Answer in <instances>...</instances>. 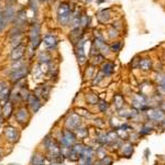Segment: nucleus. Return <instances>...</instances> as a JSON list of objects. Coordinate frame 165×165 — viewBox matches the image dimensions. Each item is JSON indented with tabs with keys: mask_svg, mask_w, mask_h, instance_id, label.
Here are the masks:
<instances>
[{
	"mask_svg": "<svg viewBox=\"0 0 165 165\" xmlns=\"http://www.w3.org/2000/svg\"><path fill=\"white\" fill-rule=\"evenodd\" d=\"M1 158H2V150L0 149V160H1Z\"/></svg>",
	"mask_w": 165,
	"mask_h": 165,
	"instance_id": "38",
	"label": "nucleus"
},
{
	"mask_svg": "<svg viewBox=\"0 0 165 165\" xmlns=\"http://www.w3.org/2000/svg\"><path fill=\"white\" fill-rule=\"evenodd\" d=\"M30 165H46V158L45 154L36 152L32 155L30 161Z\"/></svg>",
	"mask_w": 165,
	"mask_h": 165,
	"instance_id": "14",
	"label": "nucleus"
},
{
	"mask_svg": "<svg viewBox=\"0 0 165 165\" xmlns=\"http://www.w3.org/2000/svg\"><path fill=\"white\" fill-rule=\"evenodd\" d=\"M14 118L18 124L21 127H26L31 118V111L26 105L19 106L18 109L14 111Z\"/></svg>",
	"mask_w": 165,
	"mask_h": 165,
	"instance_id": "3",
	"label": "nucleus"
},
{
	"mask_svg": "<svg viewBox=\"0 0 165 165\" xmlns=\"http://www.w3.org/2000/svg\"><path fill=\"white\" fill-rule=\"evenodd\" d=\"M30 43L33 50L37 49L41 43V34H40V26L37 23H33L30 29Z\"/></svg>",
	"mask_w": 165,
	"mask_h": 165,
	"instance_id": "8",
	"label": "nucleus"
},
{
	"mask_svg": "<svg viewBox=\"0 0 165 165\" xmlns=\"http://www.w3.org/2000/svg\"><path fill=\"white\" fill-rule=\"evenodd\" d=\"M65 127L68 130L75 131L77 128L81 127V119L76 112L68 114V116L65 119Z\"/></svg>",
	"mask_w": 165,
	"mask_h": 165,
	"instance_id": "6",
	"label": "nucleus"
},
{
	"mask_svg": "<svg viewBox=\"0 0 165 165\" xmlns=\"http://www.w3.org/2000/svg\"><path fill=\"white\" fill-rule=\"evenodd\" d=\"M5 122V119L2 117V112H1V105H0V124H2Z\"/></svg>",
	"mask_w": 165,
	"mask_h": 165,
	"instance_id": "37",
	"label": "nucleus"
},
{
	"mask_svg": "<svg viewBox=\"0 0 165 165\" xmlns=\"http://www.w3.org/2000/svg\"><path fill=\"white\" fill-rule=\"evenodd\" d=\"M86 100L89 105H97L98 101H99V98H98V96L96 94L90 93V94H87Z\"/></svg>",
	"mask_w": 165,
	"mask_h": 165,
	"instance_id": "24",
	"label": "nucleus"
},
{
	"mask_svg": "<svg viewBox=\"0 0 165 165\" xmlns=\"http://www.w3.org/2000/svg\"><path fill=\"white\" fill-rule=\"evenodd\" d=\"M1 112H2V117L6 120H9L12 116L14 114V105L10 100L1 105Z\"/></svg>",
	"mask_w": 165,
	"mask_h": 165,
	"instance_id": "12",
	"label": "nucleus"
},
{
	"mask_svg": "<svg viewBox=\"0 0 165 165\" xmlns=\"http://www.w3.org/2000/svg\"><path fill=\"white\" fill-rule=\"evenodd\" d=\"M109 33H110V34H109L110 37H114V36H117V35H118V34H117V30H114V28L110 29Z\"/></svg>",
	"mask_w": 165,
	"mask_h": 165,
	"instance_id": "36",
	"label": "nucleus"
},
{
	"mask_svg": "<svg viewBox=\"0 0 165 165\" xmlns=\"http://www.w3.org/2000/svg\"><path fill=\"white\" fill-rule=\"evenodd\" d=\"M43 43H44L45 47H46L47 50H55L58 44V40L55 35L46 34L44 36V40H43Z\"/></svg>",
	"mask_w": 165,
	"mask_h": 165,
	"instance_id": "13",
	"label": "nucleus"
},
{
	"mask_svg": "<svg viewBox=\"0 0 165 165\" xmlns=\"http://www.w3.org/2000/svg\"><path fill=\"white\" fill-rule=\"evenodd\" d=\"M84 45H85V41L83 39H79V41L76 44V49H75V53H76L77 61H78L79 65L85 64L87 61V57H86V55H85V52H84Z\"/></svg>",
	"mask_w": 165,
	"mask_h": 165,
	"instance_id": "10",
	"label": "nucleus"
},
{
	"mask_svg": "<svg viewBox=\"0 0 165 165\" xmlns=\"http://www.w3.org/2000/svg\"><path fill=\"white\" fill-rule=\"evenodd\" d=\"M9 1H13V0H9Z\"/></svg>",
	"mask_w": 165,
	"mask_h": 165,
	"instance_id": "40",
	"label": "nucleus"
},
{
	"mask_svg": "<svg viewBox=\"0 0 165 165\" xmlns=\"http://www.w3.org/2000/svg\"><path fill=\"white\" fill-rule=\"evenodd\" d=\"M30 68L27 65H22V64H18L17 66H14V68H12V70L9 74V79L12 83H18L20 80H23L27 76H28Z\"/></svg>",
	"mask_w": 165,
	"mask_h": 165,
	"instance_id": "2",
	"label": "nucleus"
},
{
	"mask_svg": "<svg viewBox=\"0 0 165 165\" xmlns=\"http://www.w3.org/2000/svg\"><path fill=\"white\" fill-rule=\"evenodd\" d=\"M5 27H6V20H5V17H3V12L0 11V33L3 31Z\"/></svg>",
	"mask_w": 165,
	"mask_h": 165,
	"instance_id": "29",
	"label": "nucleus"
},
{
	"mask_svg": "<svg viewBox=\"0 0 165 165\" xmlns=\"http://www.w3.org/2000/svg\"><path fill=\"white\" fill-rule=\"evenodd\" d=\"M104 76H105V75L102 74L101 72L98 73V75H96V76L94 77V79H93V85H94V86H95V85H98V84H99L100 81H101L102 79H104Z\"/></svg>",
	"mask_w": 165,
	"mask_h": 165,
	"instance_id": "28",
	"label": "nucleus"
},
{
	"mask_svg": "<svg viewBox=\"0 0 165 165\" xmlns=\"http://www.w3.org/2000/svg\"><path fill=\"white\" fill-rule=\"evenodd\" d=\"M97 105H98V109H99V111L102 112V114H105V112L108 110V108H109V104L104 99H99Z\"/></svg>",
	"mask_w": 165,
	"mask_h": 165,
	"instance_id": "25",
	"label": "nucleus"
},
{
	"mask_svg": "<svg viewBox=\"0 0 165 165\" xmlns=\"http://www.w3.org/2000/svg\"><path fill=\"white\" fill-rule=\"evenodd\" d=\"M72 18V11H70V5L66 2H62L57 10V19L62 26H65L70 21Z\"/></svg>",
	"mask_w": 165,
	"mask_h": 165,
	"instance_id": "4",
	"label": "nucleus"
},
{
	"mask_svg": "<svg viewBox=\"0 0 165 165\" xmlns=\"http://www.w3.org/2000/svg\"><path fill=\"white\" fill-rule=\"evenodd\" d=\"M75 134H76L77 139H85L86 137H88V130H87L86 128H84V127H79V128H77L76 130L74 131Z\"/></svg>",
	"mask_w": 165,
	"mask_h": 165,
	"instance_id": "23",
	"label": "nucleus"
},
{
	"mask_svg": "<svg viewBox=\"0 0 165 165\" xmlns=\"http://www.w3.org/2000/svg\"><path fill=\"white\" fill-rule=\"evenodd\" d=\"M51 90H52V86L47 84H43L37 86L36 88L34 89L33 94L36 96L39 99H41L42 101H47L50 98V95H51Z\"/></svg>",
	"mask_w": 165,
	"mask_h": 165,
	"instance_id": "9",
	"label": "nucleus"
},
{
	"mask_svg": "<svg viewBox=\"0 0 165 165\" xmlns=\"http://www.w3.org/2000/svg\"><path fill=\"white\" fill-rule=\"evenodd\" d=\"M114 72V64L112 62H106L101 66V73L105 76H110Z\"/></svg>",
	"mask_w": 165,
	"mask_h": 165,
	"instance_id": "15",
	"label": "nucleus"
},
{
	"mask_svg": "<svg viewBox=\"0 0 165 165\" xmlns=\"http://www.w3.org/2000/svg\"><path fill=\"white\" fill-rule=\"evenodd\" d=\"M121 42H116V43H114V44L111 45V51L112 52H119L120 51V49H121Z\"/></svg>",
	"mask_w": 165,
	"mask_h": 165,
	"instance_id": "31",
	"label": "nucleus"
},
{
	"mask_svg": "<svg viewBox=\"0 0 165 165\" xmlns=\"http://www.w3.org/2000/svg\"><path fill=\"white\" fill-rule=\"evenodd\" d=\"M138 66H139L140 70H150L152 67V62L149 58H143V60H141L139 62V65Z\"/></svg>",
	"mask_w": 165,
	"mask_h": 165,
	"instance_id": "19",
	"label": "nucleus"
},
{
	"mask_svg": "<svg viewBox=\"0 0 165 165\" xmlns=\"http://www.w3.org/2000/svg\"><path fill=\"white\" fill-rule=\"evenodd\" d=\"M57 142L60 144L61 149H70L77 142V137L75 134L74 131L68 130V129H64L61 130L57 137Z\"/></svg>",
	"mask_w": 165,
	"mask_h": 165,
	"instance_id": "1",
	"label": "nucleus"
},
{
	"mask_svg": "<svg viewBox=\"0 0 165 165\" xmlns=\"http://www.w3.org/2000/svg\"><path fill=\"white\" fill-rule=\"evenodd\" d=\"M11 93H12V90H11V88H10L9 86H8L6 89H3V90L0 91V105H2V104L7 102L8 100L10 99Z\"/></svg>",
	"mask_w": 165,
	"mask_h": 165,
	"instance_id": "17",
	"label": "nucleus"
},
{
	"mask_svg": "<svg viewBox=\"0 0 165 165\" xmlns=\"http://www.w3.org/2000/svg\"><path fill=\"white\" fill-rule=\"evenodd\" d=\"M149 117H150V119H152V120H154V121H162V120H164L165 114L162 110L154 109L149 114Z\"/></svg>",
	"mask_w": 165,
	"mask_h": 165,
	"instance_id": "16",
	"label": "nucleus"
},
{
	"mask_svg": "<svg viewBox=\"0 0 165 165\" xmlns=\"http://www.w3.org/2000/svg\"><path fill=\"white\" fill-rule=\"evenodd\" d=\"M110 18V10L109 9H104L98 13V20L101 23H106Z\"/></svg>",
	"mask_w": 165,
	"mask_h": 165,
	"instance_id": "18",
	"label": "nucleus"
},
{
	"mask_svg": "<svg viewBox=\"0 0 165 165\" xmlns=\"http://www.w3.org/2000/svg\"><path fill=\"white\" fill-rule=\"evenodd\" d=\"M89 72L88 70H86V75H85V76H89V77H93V73H94V65L93 66H90V67H89Z\"/></svg>",
	"mask_w": 165,
	"mask_h": 165,
	"instance_id": "35",
	"label": "nucleus"
},
{
	"mask_svg": "<svg viewBox=\"0 0 165 165\" xmlns=\"http://www.w3.org/2000/svg\"><path fill=\"white\" fill-rule=\"evenodd\" d=\"M3 17H5L6 22L12 20V18L14 17V9L12 6H7L6 7L5 11H3Z\"/></svg>",
	"mask_w": 165,
	"mask_h": 165,
	"instance_id": "20",
	"label": "nucleus"
},
{
	"mask_svg": "<svg viewBox=\"0 0 165 165\" xmlns=\"http://www.w3.org/2000/svg\"><path fill=\"white\" fill-rule=\"evenodd\" d=\"M114 107L118 110H120L124 106V98H123L122 95L118 94V95H116L114 97Z\"/></svg>",
	"mask_w": 165,
	"mask_h": 165,
	"instance_id": "21",
	"label": "nucleus"
},
{
	"mask_svg": "<svg viewBox=\"0 0 165 165\" xmlns=\"http://www.w3.org/2000/svg\"><path fill=\"white\" fill-rule=\"evenodd\" d=\"M158 83H160L161 88H164L165 89V75H162V76H160V78L158 77Z\"/></svg>",
	"mask_w": 165,
	"mask_h": 165,
	"instance_id": "32",
	"label": "nucleus"
},
{
	"mask_svg": "<svg viewBox=\"0 0 165 165\" xmlns=\"http://www.w3.org/2000/svg\"><path fill=\"white\" fill-rule=\"evenodd\" d=\"M132 152H133V147L131 144H127V145L122 147V154L123 155H126L127 158H129V156L132 154Z\"/></svg>",
	"mask_w": 165,
	"mask_h": 165,
	"instance_id": "27",
	"label": "nucleus"
},
{
	"mask_svg": "<svg viewBox=\"0 0 165 165\" xmlns=\"http://www.w3.org/2000/svg\"><path fill=\"white\" fill-rule=\"evenodd\" d=\"M94 60H95V61H93L94 65L102 63V62H104V55H101V54H98V55H97V54H96L95 57H94Z\"/></svg>",
	"mask_w": 165,
	"mask_h": 165,
	"instance_id": "30",
	"label": "nucleus"
},
{
	"mask_svg": "<svg viewBox=\"0 0 165 165\" xmlns=\"http://www.w3.org/2000/svg\"><path fill=\"white\" fill-rule=\"evenodd\" d=\"M151 130H152V128H145V127H144V128L142 129V131L140 133H141L142 135L149 134V133H151Z\"/></svg>",
	"mask_w": 165,
	"mask_h": 165,
	"instance_id": "33",
	"label": "nucleus"
},
{
	"mask_svg": "<svg viewBox=\"0 0 165 165\" xmlns=\"http://www.w3.org/2000/svg\"><path fill=\"white\" fill-rule=\"evenodd\" d=\"M24 54H26V46H24V44H18L11 51L10 58L13 62H19V61H21L23 58Z\"/></svg>",
	"mask_w": 165,
	"mask_h": 165,
	"instance_id": "11",
	"label": "nucleus"
},
{
	"mask_svg": "<svg viewBox=\"0 0 165 165\" xmlns=\"http://www.w3.org/2000/svg\"><path fill=\"white\" fill-rule=\"evenodd\" d=\"M26 102H27L26 106L29 108V110L31 111V114H36V112L39 111V110L41 109L42 106H43L42 100L39 99V98H37L33 93L30 94V96H29V98L27 99Z\"/></svg>",
	"mask_w": 165,
	"mask_h": 165,
	"instance_id": "7",
	"label": "nucleus"
},
{
	"mask_svg": "<svg viewBox=\"0 0 165 165\" xmlns=\"http://www.w3.org/2000/svg\"><path fill=\"white\" fill-rule=\"evenodd\" d=\"M8 87V84L6 83V81L3 80H0V91L3 90V89H6Z\"/></svg>",
	"mask_w": 165,
	"mask_h": 165,
	"instance_id": "34",
	"label": "nucleus"
},
{
	"mask_svg": "<svg viewBox=\"0 0 165 165\" xmlns=\"http://www.w3.org/2000/svg\"><path fill=\"white\" fill-rule=\"evenodd\" d=\"M90 1H91V0H87V2H90Z\"/></svg>",
	"mask_w": 165,
	"mask_h": 165,
	"instance_id": "39",
	"label": "nucleus"
},
{
	"mask_svg": "<svg viewBox=\"0 0 165 165\" xmlns=\"http://www.w3.org/2000/svg\"><path fill=\"white\" fill-rule=\"evenodd\" d=\"M39 61L41 64H49L51 62V55H50L49 52L44 51V52H41L39 54Z\"/></svg>",
	"mask_w": 165,
	"mask_h": 165,
	"instance_id": "22",
	"label": "nucleus"
},
{
	"mask_svg": "<svg viewBox=\"0 0 165 165\" xmlns=\"http://www.w3.org/2000/svg\"><path fill=\"white\" fill-rule=\"evenodd\" d=\"M3 137L7 140V142L12 144H16L20 139V132L13 126H7L3 128Z\"/></svg>",
	"mask_w": 165,
	"mask_h": 165,
	"instance_id": "5",
	"label": "nucleus"
},
{
	"mask_svg": "<svg viewBox=\"0 0 165 165\" xmlns=\"http://www.w3.org/2000/svg\"><path fill=\"white\" fill-rule=\"evenodd\" d=\"M75 111H76V114H78L79 117H85V118H89L90 117V111L87 109H85V108H76L75 109Z\"/></svg>",
	"mask_w": 165,
	"mask_h": 165,
	"instance_id": "26",
	"label": "nucleus"
}]
</instances>
